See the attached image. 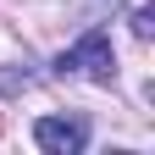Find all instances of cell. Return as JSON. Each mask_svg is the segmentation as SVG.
<instances>
[{"label": "cell", "instance_id": "cell-1", "mask_svg": "<svg viewBox=\"0 0 155 155\" xmlns=\"http://www.w3.org/2000/svg\"><path fill=\"white\" fill-rule=\"evenodd\" d=\"M55 72H61V78H89V83H111V78H116L111 39H105L100 28H89L72 50H61V55H55Z\"/></svg>", "mask_w": 155, "mask_h": 155}, {"label": "cell", "instance_id": "cell-2", "mask_svg": "<svg viewBox=\"0 0 155 155\" xmlns=\"http://www.w3.org/2000/svg\"><path fill=\"white\" fill-rule=\"evenodd\" d=\"M33 144L45 155H78L89 144V122L83 116H39L33 122Z\"/></svg>", "mask_w": 155, "mask_h": 155}, {"label": "cell", "instance_id": "cell-3", "mask_svg": "<svg viewBox=\"0 0 155 155\" xmlns=\"http://www.w3.org/2000/svg\"><path fill=\"white\" fill-rule=\"evenodd\" d=\"M133 33H139V39H155V6H139V11H133Z\"/></svg>", "mask_w": 155, "mask_h": 155}]
</instances>
